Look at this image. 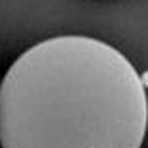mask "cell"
<instances>
[{
  "label": "cell",
  "mask_w": 148,
  "mask_h": 148,
  "mask_svg": "<svg viewBox=\"0 0 148 148\" xmlns=\"http://www.w3.org/2000/svg\"><path fill=\"white\" fill-rule=\"evenodd\" d=\"M146 129L143 77L98 38H46L0 83L2 148H140Z\"/></svg>",
  "instance_id": "1"
}]
</instances>
